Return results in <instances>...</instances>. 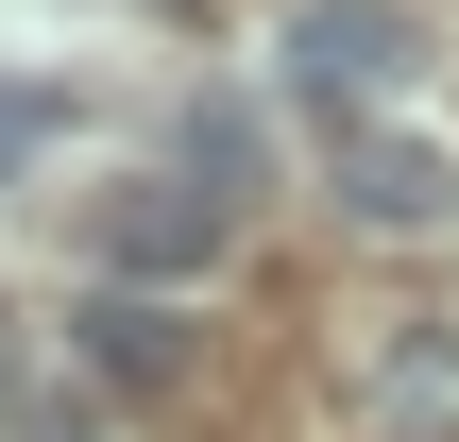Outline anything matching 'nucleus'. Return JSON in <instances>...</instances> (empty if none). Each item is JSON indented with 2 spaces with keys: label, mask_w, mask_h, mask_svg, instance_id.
<instances>
[{
  "label": "nucleus",
  "mask_w": 459,
  "mask_h": 442,
  "mask_svg": "<svg viewBox=\"0 0 459 442\" xmlns=\"http://www.w3.org/2000/svg\"><path fill=\"white\" fill-rule=\"evenodd\" d=\"M273 68H290V102H307V119L375 136V102H392V85L426 68V17H409V0H307Z\"/></svg>",
  "instance_id": "1"
},
{
  "label": "nucleus",
  "mask_w": 459,
  "mask_h": 442,
  "mask_svg": "<svg viewBox=\"0 0 459 442\" xmlns=\"http://www.w3.org/2000/svg\"><path fill=\"white\" fill-rule=\"evenodd\" d=\"M341 221H358V238H443V221H459V153L409 136V119L341 136Z\"/></svg>",
  "instance_id": "2"
},
{
  "label": "nucleus",
  "mask_w": 459,
  "mask_h": 442,
  "mask_svg": "<svg viewBox=\"0 0 459 442\" xmlns=\"http://www.w3.org/2000/svg\"><path fill=\"white\" fill-rule=\"evenodd\" d=\"M204 256H221V204H204V187H170V170L102 187V273H119V290H187Z\"/></svg>",
  "instance_id": "3"
},
{
  "label": "nucleus",
  "mask_w": 459,
  "mask_h": 442,
  "mask_svg": "<svg viewBox=\"0 0 459 442\" xmlns=\"http://www.w3.org/2000/svg\"><path fill=\"white\" fill-rule=\"evenodd\" d=\"M68 358H85V392H170L204 341H187L153 290H85V307H68Z\"/></svg>",
  "instance_id": "4"
},
{
  "label": "nucleus",
  "mask_w": 459,
  "mask_h": 442,
  "mask_svg": "<svg viewBox=\"0 0 459 442\" xmlns=\"http://www.w3.org/2000/svg\"><path fill=\"white\" fill-rule=\"evenodd\" d=\"M187 170H204V204H238L255 187V119L238 102H187Z\"/></svg>",
  "instance_id": "5"
},
{
  "label": "nucleus",
  "mask_w": 459,
  "mask_h": 442,
  "mask_svg": "<svg viewBox=\"0 0 459 442\" xmlns=\"http://www.w3.org/2000/svg\"><path fill=\"white\" fill-rule=\"evenodd\" d=\"M0 426H17V442H102V392H85V375H34Z\"/></svg>",
  "instance_id": "6"
},
{
  "label": "nucleus",
  "mask_w": 459,
  "mask_h": 442,
  "mask_svg": "<svg viewBox=\"0 0 459 442\" xmlns=\"http://www.w3.org/2000/svg\"><path fill=\"white\" fill-rule=\"evenodd\" d=\"M34 153H51V102H34V85H0V187H17Z\"/></svg>",
  "instance_id": "7"
},
{
  "label": "nucleus",
  "mask_w": 459,
  "mask_h": 442,
  "mask_svg": "<svg viewBox=\"0 0 459 442\" xmlns=\"http://www.w3.org/2000/svg\"><path fill=\"white\" fill-rule=\"evenodd\" d=\"M0 409H17V324H0Z\"/></svg>",
  "instance_id": "8"
}]
</instances>
